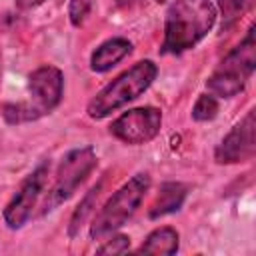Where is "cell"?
<instances>
[{"label":"cell","mask_w":256,"mask_h":256,"mask_svg":"<svg viewBox=\"0 0 256 256\" xmlns=\"http://www.w3.org/2000/svg\"><path fill=\"white\" fill-rule=\"evenodd\" d=\"M218 20L212 0H172L164 14L160 54L180 56L202 42Z\"/></svg>","instance_id":"6da1fadb"},{"label":"cell","mask_w":256,"mask_h":256,"mask_svg":"<svg viewBox=\"0 0 256 256\" xmlns=\"http://www.w3.org/2000/svg\"><path fill=\"white\" fill-rule=\"evenodd\" d=\"M28 102L4 104L2 116L8 124L34 122L52 114L64 96V72L54 64H42L28 76Z\"/></svg>","instance_id":"7a4b0ae2"},{"label":"cell","mask_w":256,"mask_h":256,"mask_svg":"<svg viewBox=\"0 0 256 256\" xmlns=\"http://www.w3.org/2000/svg\"><path fill=\"white\" fill-rule=\"evenodd\" d=\"M158 76V66L154 60H138L128 70L118 74L102 90H98L86 104V114L92 120H104L112 112L124 108L138 96H142Z\"/></svg>","instance_id":"3957f363"},{"label":"cell","mask_w":256,"mask_h":256,"mask_svg":"<svg viewBox=\"0 0 256 256\" xmlns=\"http://www.w3.org/2000/svg\"><path fill=\"white\" fill-rule=\"evenodd\" d=\"M254 24L246 30L244 38L218 62L206 80V88L218 100H230L238 96L256 70V40Z\"/></svg>","instance_id":"277c9868"},{"label":"cell","mask_w":256,"mask_h":256,"mask_svg":"<svg viewBox=\"0 0 256 256\" xmlns=\"http://www.w3.org/2000/svg\"><path fill=\"white\" fill-rule=\"evenodd\" d=\"M150 174L146 172H138L130 180H126L94 216L88 232L90 238L100 240L104 236H110L112 232H118L136 214L146 192L150 190Z\"/></svg>","instance_id":"5b68a950"},{"label":"cell","mask_w":256,"mask_h":256,"mask_svg":"<svg viewBox=\"0 0 256 256\" xmlns=\"http://www.w3.org/2000/svg\"><path fill=\"white\" fill-rule=\"evenodd\" d=\"M96 166H98V156L92 146H80V148H72L70 152H66L56 168L54 182L44 202L40 204L38 214L46 216L48 212L58 208L62 202H66L86 182V178L94 172Z\"/></svg>","instance_id":"8992f818"},{"label":"cell","mask_w":256,"mask_h":256,"mask_svg":"<svg viewBox=\"0 0 256 256\" xmlns=\"http://www.w3.org/2000/svg\"><path fill=\"white\" fill-rule=\"evenodd\" d=\"M50 174V160H42L18 186L14 196L8 200V204L2 210V220L8 230H20L34 214L40 196L44 192V186L48 182Z\"/></svg>","instance_id":"52a82bcc"},{"label":"cell","mask_w":256,"mask_h":256,"mask_svg":"<svg viewBox=\"0 0 256 256\" xmlns=\"http://www.w3.org/2000/svg\"><path fill=\"white\" fill-rule=\"evenodd\" d=\"M162 128V110L156 106H138L122 112L110 124V134L128 146L152 142Z\"/></svg>","instance_id":"ba28073f"},{"label":"cell","mask_w":256,"mask_h":256,"mask_svg":"<svg viewBox=\"0 0 256 256\" xmlns=\"http://www.w3.org/2000/svg\"><path fill=\"white\" fill-rule=\"evenodd\" d=\"M254 108L246 112V116L236 122L228 134L220 140V144L214 148V162L216 164H240L248 162L256 154V138H254Z\"/></svg>","instance_id":"9c48e42d"},{"label":"cell","mask_w":256,"mask_h":256,"mask_svg":"<svg viewBox=\"0 0 256 256\" xmlns=\"http://www.w3.org/2000/svg\"><path fill=\"white\" fill-rule=\"evenodd\" d=\"M132 48H134V44L124 36H112V38L104 40L90 54V70L96 74H104V72L112 70L118 62H122L132 52Z\"/></svg>","instance_id":"30bf717a"},{"label":"cell","mask_w":256,"mask_h":256,"mask_svg":"<svg viewBox=\"0 0 256 256\" xmlns=\"http://www.w3.org/2000/svg\"><path fill=\"white\" fill-rule=\"evenodd\" d=\"M186 194H188L186 184L176 182V180L162 182L156 200H154L152 206L148 208V218H150V220H156V218L168 216V214H172V212H178V210L182 208L184 200H186Z\"/></svg>","instance_id":"8fae6325"},{"label":"cell","mask_w":256,"mask_h":256,"mask_svg":"<svg viewBox=\"0 0 256 256\" xmlns=\"http://www.w3.org/2000/svg\"><path fill=\"white\" fill-rule=\"evenodd\" d=\"M180 248V232L172 226H158L154 228L144 242L134 250L136 254H166L172 256Z\"/></svg>","instance_id":"7c38bea8"},{"label":"cell","mask_w":256,"mask_h":256,"mask_svg":"<svg viewBox=\"0 0 256 256\" xmlns=\"http://www.w3.org/2000/svg\"><path fill=\"white\" fill-rule=\"evenodd\" d=\"M100 190H102V182L94 184V186L84 194V198L78 202V206L74 208V212H72V216H70V222H68V236H70V238H74V236L80 232V228L84 226V222H86L88 216L92 214Z\"/></svg>","instance_id":"4fadbf2b"},{"label":"cell","mask_w":256,"mask_h":256,"mask_svg":"<svg viewBox=\"0 0 256 256\" xmlns=\"http://www.w3.org/2000/svg\"><path fill=\"white\" fill-rule=\"evenodd\" d=\"M254 6V0H218V12L222 18V32L236 26L242 16H246Z\"/></svg>","instance_id":"5bb4252c"},{"label":"cell","mask_w":256,"mask_h":256,"mask_svg":"<svg viewBox=\"0 0 256 256\" xmlns=\"http://www.w3.org/2000/svg\"><path fill=\"white\" fill-rule=\"evenodd\" d=\"M220 110V102L214 94L210 92H204L196 98L194 106H192V120L196 122H208V120H214L216 114Z\"/></svg>","instance_id":"9a60e30c"},{"label":"cell","mask_w":256,"mask_h":256,"mask_svg":"<svg viewBox=\"0 0 256 256\" xmlns=\"http://www.w3.org/2000/svg\"><path fill=\"white\" fill-rule=\"evenodd\" d=\"M94 6V0H70L68 2V20L74 28L84 26L90 10Z\"/></svg>","instance_id":"2e32d148"},{"label":"cell","mask_w":256,"mask_h":256,"mask_svg":"<svg viewBox=\"0 0 256 256\" xmlns=\"http://www.w3.org/2000/svg\"><path fill=\"white\" fill-rule=\"evenodd\" d=\"M130 250V236L126 234H114L112 232V238L106 240L102 246L96 248L98 254H124Z\"/></svg>","instance_id":"e0dca14e"},{"label":"cell","mask_w":256,"mask_h":256,"mask_svg":"<svg viewBox=\"0 0 256 256\" xmlns=\"http://www.w3.org/2000/svg\"><path fill=\"white\" fill-rule=\"evenodd\" d=\"M46 0H16V8L20 10H32V8H38L42 6Z\"/></svg>","instance_id":"ac0fdd59"},{"label":"cell","mask_w":256,"mask_h":256,"mask_svg":"<svg viewBox=\"0 0 256 256\" xmlns=\"http://www.w3.org/2000/svg\"><path fill=\"white\" fill-rule=\"evenodd\" d=\"M138 0H116V4L118 6H132V4H136Z\"/></svg>","instance_id":"d6986e66"},{"label":"cell","mask_w":256,"mask_h":256,"mask_svg":"<svg viewBox=\"0 0 256 256\" xmlns=\"http://www.w3.org/2000/svg\"><path fill=\"white\" fill-rule=\"evenodd\" d=\"M154 2H158V4H162V2H166V0H154Z\"/></svg>","instance_id":"ffe728a7"}]
</instances>
